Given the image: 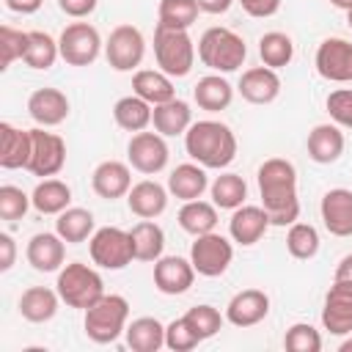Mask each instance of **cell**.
<instances>
[{
	"label": "cell",
	"mask_w": 352,
	"mask_h": 352,
	"mask_svg": "<svg viewBox=\"0 0 352 352\" xmlns=\"http://www.w3.org/2000/svg\"><path fill=\"white\" fill-rule=\"evenodd\" d=\"M239 3H242V8H245L250 16H256V19L272 16V14H278V8H280V0H239Z\"/></svg>",
	"instance_id": "681fc988"
},
{
	"label": "cell",
	"mask_w": 352,
	"mask_h": 352,
	"mask_svg": "<svg viewBox=\"0 0 352 352\" xmlns=\"http://www.w3.org/2000/svg\"><path fill=\"white\" fill-rule=\"evenodd\" d=\"M176 220H179L182 231H187L192 236H201V234L214 231V226H217V206L209 204V201H201V198L184 201V206L179 209Z\"/></svg>",
	"instance_id": "e575fe53"
},
{
	"label": "cell",
	"mask_w": 352,
	"mask_h": 352,
	"mask_svg": "<svg viewBox=\"0 0 352 352\" xmlns=\"http://www.w3.org/2000/svg\"><path fill=\"white\" fill-rule=\"evenodd\" d=\"M209 192H212V204L217 209H236L245 204L248 198V184L239 173H220L212 184H209Z\"/></svg>",
	"instance_id": "8d00e7d4"
},
{
	"label": "cell",
	"mask_w": 352,
	"mask_h": 352,
	"mask_svg": "<svg viewBox=\"0 0 352 352\" xmlns=\"http://www.w3.org/2000/svg\"><path fill=\"white\" fill-rule=\"evenodd\" d=\"M314 66L327 82H352V41L346 38H324L316 47Z\"/></svg>",
	"instance_id": "4fadbf2b"
},
{
	"label": "cell",
	"mask_w": 352,
	"mask_h": 352,
	"mask_svg": "<svg viewBox=\"0 0 352 352\" xmlns=\"http://www.w3.org/2000/svg\"><path fill=\"white\" fill-rule=\"evenodd\" d=\"M336 8H344V11H349L352 8V0H330Z\"/></svg>",
	"instance_id": "11a10c76"
},
{
	"label": "cell",
	"mask_w": 352,
	"mask_h": 352,
	"mask_svg": "<svg viewBox=\"0 0 352 352\" xmlns=\"http://www.w3.org/2000/svg\"><path fill=\"white\" fill-rule=\"evenodd\" d=\"M283 346H286L289 352H319V349H322V336H319V330H316L314 324L297 322V324H292V327L286 330Z\"/></svg>",
	"instance_id": "7bdbcfd3"
},
{
	"label": "cell",
	"mask_w": 352,
	"mask_h": 352,
	"mask_svg": "<svg viewBox=\"0 0 352 352\" xmlns=\"http://www.w3.org/2000/svg\"><path fill=\"white\" fill-rule=\"evenodd\" d=\"M126 206L140 220H154L168 209V190L160 182L143 179V182L132 184V190L126 192Z\"/></svg>",
	"instance_id": "603a6c76"
},
{
	"label": "cell",
	"mask_w": 352,
	"mask_h": 352,
	"mask_svg": "<svg viewBox=\"0 0 352 352\" xmlns=\"http://www.w3.org/2000/svg\"><path fill=\"white\" fill-rule=\"evenodd\" d=\"M270 228V217L264 212V206H253V204H242L234 209L231 220H228V234L236 245L250 248L256 245Z\"/></svg>",
	"instance_id": "7402d4cb"
},
{
	"label": "cell",
	"mask_w": 352,
	"mask_h": 352,
	"mask_svg": "<svg viewBox=\"0 0 352 352\" xmlns=\"http://www.w3.org/2000/svg\"><path fill=\"white\" fill-rule=\"evenodd\" d=\"M336 280H349L352 283V253H346L338 267H336Z\"/></svg>",
	"instance_id": "db71d44e"
},
{
	"label": "cell",
	"mask_w": 352,
	"mask_h": 352,
	"mask_svg": "<svg viewBox=\"0 0 352 352\" xmlns=\"http://www.w3.org/2000/svg\"><path fill=\"white\" fill-rule=\"evenodd\" d=\"M154 58H157L160 72H165L168 77H187L195 63V44L187 30L157 25L154 28Z\"/></svg>",
	"instance_id": "8992f818"
},
{
	"label": "cell",
	"mask_w": 352,
	"mask_h": 352,
	"mask_svg": "<svg viewBox=\"0 0 352 352\" xmlns=\"http://www.w3.org/2000/svg\"><path fill=\"white\" fill-rule=\"evenodd\" d=\"M132 94H138L140 99H146L151 107L176 99V88L170 82V77L165 72L157 69H140L132 77Z\"/></svg>",
	"instance_id": "f1b7e54d"
},
{
	"label": "cell",
	"mask_w": 352,
	"mask_h": 352,
	"mask_svg": "<svg viewBox=\"0 0 352 352\" xmlns=\"http://www.w3.org/2000/svg\"><path fill=\"white\" fill-rule=\"evenodd\" d=\"M28 206H33V204H30V195L22 187H16V184H3L0 187V217L3 220H8V223L22 220Z\"/></svg>",
	"instance_id": "ee69618b"
},
{
	"label": "cell",
	"mask_w": 352,
	"mask_h": 352,
	"mask_svg": "<svg viewBox=\"0 0 352 352\" xmlns=\"http://www.w3.org/2000/svg\"><path fill=\"white\" fill-rule=\"evenodd\" d=\"M88 250H91V261L102 270H124L135 258L129 231L118 226L96 228L94 236L88 239Z\"/></svg>",
	"instance_id": "52a82bcc"
},
{
	"label": "cell",
	"mask_w": 352,
	"mask_h": 352,
	"mask_svg": "<svg viewBox=\"0 0 352 352\" xmlns=\"http://www.w3.org/2000/svg\"><path fill=\"white\" fill-rule=\"evenodd\" d=\"M192 99L201 110H209V113H220L231 104L234 99V88L226 77L220 74H206L201 77L195 85H192Z\"/></svg>",
	"instance_id": "f546056e"
},
{
	"label": "cell",
	"mask_w": 352,
	"mask_h": 352,
	"mask_svg": "<svg viewBox=\"0 0 352 352\" xmlns=\"http://www.w3.org/2000/svg\"><path fill=\"white\" fill-rule=\"evenodd\" d=\"M198 11H201L198 0H160V22L157 25L187 30L195 25Z\"/></svg>",
	"instance_id": "ab89813d"
},
{
	"label": "cell",
	"mask_w": 352,
	"mask_h": 352,
	"mask_svg": "<svg viewBox=\"0 0 352 352\" xmlns=\"http://www.w3.org/2000/svg\"><path fill=\"white\" fill-rule=\"evenodd\" d=\"M201 344V338L195 336V330L190 327V322L184 316L173 319L170 324H165V346L173 352H190Z\"/></svg>",
	"instance_id": "bcb514c9"
},
{
	"label": "cell",
	"mask_w": 352,
	"mask_h": 352,
	"mask_svg": "<svg viewBox=\"0 0 352 352\" xmlns=\"http://www.w3.org/2000/svg\"><path fill=\"white\" fill-rule=\"evenodd\" d=\"M236 91L250 104H270L280 94V77L270 66H253V69L242 72Z\"/></svg>",
	"instance_id": "ffe728a7"
},
{
	"label": "cell",
	"mask_w": 352,
	"mask_h": 352,
	"mask_svg": "<svg viewBox=\"0 0 352 352\" xmlns=\"http://www.w3.org/2000/svg\"><path fill=\"white\" fill-rule=\"evenodd\" d=\"M28 113L38 126H58L69 118V96L60 88H36L28 99Z\"/></svg>",
	"instance_id": "44dd1931"
},
{
	"label": "cell",
	"mask_w": 352,
	"mask_h": 352,
	"mask_svg": "<svg viewBox=\"0 0 352 352\" xmlns=\"http://www.w3.org/2000/svg\"><path fill=\"white\" fill-rule=\"evenodd\" d=\"M198 58L204 66H209L212 72H236L245 58H248V47L242 41L239 33H234L231 28H209L204 30V36L198 38Z\"/></svg>",
	"instance_id": "3957f363"
},
{
	"label": "cell",
	"mask_w": 352,
	"mask_h": 352,
	"mask_svg": "<svg viewBox=\"0 0 352 352\" xmlns=\"http://www.w3.org/2000/svg\"><path fill=\"white\" fill-rule=\"evenodd\" d=\"M258 55H261L264 66H270V69H283V66H289L292 58H294V44H292V38H289L286 33L270 30V33H264V36L258 38Z\"/></svg>",
	"instance_id": "f35d334b"
},
{
	"label": "cell",
	"mask_w": 352,
	"mask_h": 352,
	"mask_svg": "<svg viewBox=\"0 0 352 352\" xmlns=\"http://www.w3.org/2000/svg\"><path fill=\"white\" fill-rule=\"evenodd\" d=\"M91 187L99 198L104 201H116V198H124L129 190H132V170L126 162L121 160H104L94 168L91 173Z\"/></svg>",
	"instance_id": "9a60e30c"
},
{
	"label": "cell",
	"mask_w": 352,
	"mask_h": 352,
	"mask_svg": "<svg viewBox=\"0 0 352 352\" xmlns=\"http://www.w3.org/2000/svg\"><path fill=\"white\" fill-rule=\"evenodd\" d=\"M151 124L162 138L184 135L190 129V124H192V110H190V104L184 99H170V102H162V104L154 107Z\"/></svg>",
	"instance_id": "83f0119b"
},
{
	"label": "cell",
	"mask_w": 352,
	"mask_h": 352,
	"mask_svg": "<svg viewBox=\"0 0 352 352\" xmlns=\"http://www.w3.org/2000/svg\"><path fill=\"white\" fill-rule=\"evenodd\" d=\"M168 143L160 132H135L126 143V160L138 173L154 176L168 165Z\"/></svg>",
	"instance_id": "7c38bea8"
},
{
	"label": "cell",
	"mask_w": 352,
	"mask_h": 352,
	"mask_svg": "<svg viewBox=\"0 0 352 352\" xmlns=\"http://www.w3.org/2000/svg\"><path fill=\"white\" fill-rule=\"evenodd\" d=\"M146 55V38L135 25H118L104 41V58L116 72H132Z\"/></svg>",
	"instance_id": "30bf717a"
},
{
	"label": "cell",
	"mask_w": 352,
	"mask_h": 352,
	"mask_svg": "<svg viewBox=\"0 0 352 352\" xmlns=\"http://www.w3.org/2000/svg\"><path fill=\"white\" fill-rule=\"evenodd\" d=\"M58 50L69 66H91L102 52V36L88 22H72L60 30Z\"/></svg>",
	"instance_id": "ba28073f"
},
{
	"label": "cell",
	"mask_w": 352,
	"mask_h": 352,
	"mask_svg": "<svg viewBox=\"0 0 352 352\" xmlns=\"http://www.w3.org/2000/svg\"><path fill=\"white\" fill-rule=\"evenodd\" d=\"M231 258H234L231 242L223 234H214V231L195 236V242L190 248V261H192L195 272L204 275V278H220L228 270Z\"/></svg>",
	"instance_id": "8fae6325"
},
{
	"label": "cell",
	"mask_w": 352,
	"mask_h": 352,
	"mask_svg": "<svg viewBox=\"0 0 352 352\" xmlns=\"http://www.w3.org/2000/svg\"><path fill=\"white\" fill-rule=\"evenodd\" d=\"M209 187V179H206V168L198 165V162H184V165H176L168 176V192L179 201H195L204 195V190Z\"/></svg>",
	"instance_id": "484cf974"
},
{
	"label": "cell",
	"mask_w": 352,
	"mask_h": 352,
	"mask_svg": "<svg viewBox=\"0 0 352 352\" xmlns=\"http://www.w3.org/2000/svg\"><path fill=\"white\" fill-rule=\"evenodd\" d=\"M44 0H6V8L14 14H36Z\"/></svg>",
	"instance_id": "816d5d0a"
},
{
	"label": "cell",
	"mask_w": 352,
	"mask_h": 352,
	"mask_svg": "<svg viewBox=\"0 0 352 352\" xmlns=\"http://www.w3.org/2000/svg\"><path fill=\"white\" fill-rule=\"evenodd\" d=\"M58 6H60V11H63L66 16L82 19V16H88V14L96 11L99 0H58Z\"/></svg>",
	"instance_id": "c3c4849f"
},
{
	"label": "cell",
	"mask_w": 352,
	"mask_h": 352,
	"mask_svg": "<svg viewBox=\"0 0 352 352\" xmlns=\"http://www.w3.org/2000/svg\"><path fill=\"white\" fill-rule=\"evenodd\" d=\"M151 104L146 102V99H140L138 94H132V96H121L116 104H113V118H116V124L121 126V129H126V132H143L148 124H151Z\"/></svg>",
	"instance_id": "836d02e7"
},
{
	"label": "cell",
	"mask_w": 352,
	"mask_h": 352,
	"mask_svg": "<svg viewBox=\"0 0 352 352\" xmlns=\"http://www.w3.org/2000/svg\"><path fill=\"white\" fill-rule=\"evenodd\" d=\"M258 192L261 206L270 217V226H292L300 217L297 198V170L283 157H270L258 165Z\"/></svg>",
	"instance_id": "6da1fadb"
},
{
	"label": "cell",
	"mask_w": 352,
	"mask_h": 352,
	"mask_svg": "<svg viewBox=\"0 0 352 352\" xmlns=\"http://www.w3.org/2000/svg\"><path fill=\"white\" fill-rule=\"evenodd\" d=\"M322 324L333 336L352 333V283L349 280H333V286L327 289L324 305H322Z\"/></svg>",
	"instance_id": "5bb4252c"
},
{
	"label": "cell",
	"mask_w": 352,
	"mask_h": 352,
	"mask_svg": "<svg viewBox=\"0 0 352 352\" xmlns=\"http://www.w3.org/2000/svg\"><path fill=\"white\" fill-rule=\"evenodd\" d=\"M286 250L300 261L314 258L319 253V231L311 223H292L286 234Z\"/></svg>",
	"instance_id": "60d3db41"
},
{
	"label": "cell",
	"mask_w": 352,
	"mask_h": 352,
	"mask_svg": "<svg viewBox=\"0 0 352 352\" xmlns=\"http://www.w3.org/2000/svg\"><path fill=\"white\" fill-rule=\"evenodd\" d=\"M195 280V267L182 256H160L154 261V286L162 294H184Z\"/></svg>",
	"instance_id": "2e32d148"
},
{
	"label": "cell",
	"mask_w": 352,
	"mask_h": 352,
	"mask_svg": "<svg viewBox=\"0 0 352 352\" xmlns=\"http://www.w3.org/2000/svg\"><path fill=\"white\" fill-rule=\"evenodd\" d=\"M60 300L69 305V308H91L99 297H104V280L102 275L82 264V261H72V264H63L58 270V283H55Z\"/></svg>",
	"instance_id": "277c9868"
},
{
	"label": "cell",
	"mask_w": 352,
	"mask_h": 352,
	"mask_svg": "<svg viewBox=\"0 0 352 352\" xmlns=\"http://www.w3.org/2000/svg\"><path fill=\"white\" fill-rule=\"evenodd\" d=\"M30 162V129H19L8 121L0 124V165L6 170L28 168Z\"/></svg>",
	"instance_id": "cb8c5ba5"
},
{
	"label": "cell",
	"mask_w": 352,
	"mask_h": 352,
	"mask_svg": "<svg viewBox=\"0 0 352 352\" xmlns=\"http://www.w3.org/2000/svg\"><path fill=\"white\" fill-rule=\"evenodd\" d=\"M184 148L198 165L220 170L228 168L236 157V135L231 132L228 124L204 118L190 124V129L184 132Z\"/></svg>",
	"instance_id": "7a4b0ae2"
},
{
	"label": "cell",
	"mask_w": 352,
	"mask_h": 352,
	"mask_svg": "<svg viewBox=\"0 0 352 352\" xmlns=\"http://www.w3.org/2000/svg\"><path fill=\"white\" fill-rule=\"evenodd\" d=\"M324 107H327L330 118H333L338 126L352 129V88H338V91H333V94L327 96Z\"/></svg>",
	"instance_id": "7dc6e473"
},
{
	"label": "cell",
	"mask_w": 352,
	"mask_h": 352,
	"mask_svg": "<svg viewBox=\"0 0 352 352\" xmlns=\"http://www.w3.org/2000/svg\"><path fill=\"white\" fill-rule=\"evenodd\" d=\"M55 231L63 236V242L69 245H80L88 236H94V214L82 206H69L58 214L55 220Z\"/></svg>",
	"instance_id": "d590c367"
},
{
	"label": "cell",
	"mask_w": 352,
	"mask_h": 352,
	"mask_svg": "<svg viewBox=\"0 0 352 352\" xmlns=\"http://www.w3.org/2000/svg\"><path fill=\"white\" fill-rule=\"evenodd\" d=\"M344 132L338 124H316L308 132V157L319 165H330L344 154Z\"/></svg>",
	"instance_id": "d4e9b609"
},
{
	"label": "cell",
	"mask_w": 352,
	"mask_h": 352,
	"mask_svg": "<svg viewBox=\"0 0 352 352\" xmlns=\"http://www.w3.org/2000/svg\"><path fill=\"white\" fill-rule=\"evenodd\" d=\"M25 47H28V33L25 30H16L11 25H3L0 28V69H8L14 60H22L25 58Z\"/></svg>",
	"instance_id": "f6af8a7d"
},
{
	"label": "cell",
	"mask_w": 352,
	"mask_h": 352,
	"mask_svg": "<svg viewBox=\"0 0 352 352\" xmlns=\"http://www.w3.org/2000/svg\"><path fill=\"white\" fill-rule=\"evenodd\" d=\"M60 58V50H58V41L44 33V30H28V47H25V63L30 69H50L55 60Z\"/></svg>",
	"instance_id": "74e56055"
},
{
	"label": "cell",
	"mask_w": 352,
	"mask_h": 352,
	"mask_svg": "<svg viewBox=\"0 0 352 352\" xmlns=\"http://www.w3.org/2000/svg\"><path fill=\"white\" fill-rule=\"evenodd\" d=\"M30 204L38 214H60L72 204V187L60 179H41L30 195Z\"/></svg>",
	"instance_id": "4dcf8cb0"
},
{
	"label": "cell",
	"mask_w": 352,
	"mask_h": 352,
	"mask_svg": "<svg viewBox=\"0 0 352 352\" xmlns=\"http://www.w3.org/2000/svg\"><path fill=\"white\" fill-rule=\"evenodd\" d=\"M28 264L36 270V272H58L63 267V258H66V242L63 236L55 231H44V234H33L30 242H28Z\"/></svg>",
	"instance_id": "ac0fdd59"
},
{
	"label": "cell",
	"mask_w": 352,
	"mask_h": 352,
	"mask_svg": "<svg viewBox=\"0 0 352 352\" xmlns=\"http://www.w3.org/2000/svg\"><path fill=\"white\" fill-rule=\"evenodd\" d=\"M58 302H60L58 289L52 292L47 286H30L19 297V314L33 324H44L58 314Z\"/></svg>",
	"instance_id": "4316f807"
},
{
	"label": "cell",
	"mask_w": 352,
	"mask_h": 352,
	"mask_svg": "<svg viewBox=\"0 0 352 352\" xmlns=\"http://www.w3.org/2000/svg\"><path fill=\"white\" fill-rule=\"evenodd\" d=\"M184 319L190 322V327L195 330V336H198L201 341L217 336L220 327H223V314H220L214 305H206V302H204V305H192V308L184 314Z\"/></svg>",
	"instance_id": "b9f144b4"
},
{
	"label": "cell",
	"mask_w": 352,
	"mask_h": 352,
	"mask_svg": "<svg viewBox=\"0 0 352 352\" xmlns=\"http://www.w3.org/2000/svg\"><path fill=\"white\" fill-rule=\"evenodd\" d=\"M322 223L333 236H352V190L336 187L322 195Z\"/></svg>",
	"instance_id": "d6986e66"
},
{
	"label": "cell",
	"mask_w": 352,
	"mask_h": 352,
	"mask_svg": "<svg viewBox=\"0 0 352 352\" xmlns=\"http://www.w3.org/2000/svg\"><path fill=\"white\" fill-rule=\"evenodd\" d=\"M270 314V297L261 289H242L226 305V319L234 327H253Z\"/></svg>",
	"instance_id": "e0dca14e"
},
{
	"label": "cell",
	"mask_w": 352,
	"mask_h": 352,
	"mask_svg": "<svg viewBox=\"0 0 352 352\" xmlns=\"http://www.w3.org/2000/svg\"><path fill=\"white\" fill-rule=\"evenodd\" d=\"M126 319H129V302L121 294H104L99 297L91 308H85V336L94 344H110L116 341L124 330H126Z\"/></svg>",
	"instance_id": "5b68a950"
},
{
	"label": "cell",
	"mask_w": 352,
	"mask_h": 352,
	"mask_svg": "<svg viewBox=\"0 0 352 352\" xmlns=\"http://www.w3.org/2000/svg\"><path fill=\"white\" fill-rule=\"evenodd\" d=\"M338 352H352V338H346V341L338 346Z\"/></svg>",
	"instance_id": "9f6ffc18"
},
{
	"label": "cell",
	"mask_w": 352,
	"mask_h": 352,
	"mask_svg": "<svg viewBox=\"0 0 352 352\" xmlns=\"http://www.w3.org/2000/svg\"><path fill=\"white\" fill-rule=\"evenodd\" d=\"M129 239L138 261H157L165 250V231L154 220H140L138 226H132Z\"/></svg>",
	"instance_id": "d6a6232c"
},
{
	"label": "cell",
	"mask_w": 352,
	"mask_h": 352,
	"mask_svg": "<svg viewBox=\"0 0 352 352\" xmlns=\"http://www.w3.org/2000/svg\"><path fill=\"white\" fill-rule=\"evenodd\" d=\"M66 165V143L60 135L47 132V126H36L30 129V162L28 170L33 176L50 179L55 173H60V168Z\"/></svg>",
	"instance_id": "9c48e42d"
},
{
	"label": "cell",
	"mask_w": 352,
	"mask_h": 352,
	"mask_svg": "<svg viewBox=\"0 0 352 352\" xmlns=\"http://www.w3.org/2000/svg\"><path fill=\"white\" fill-rule=\"evenodd\" d=\"M16 261V245L11 234H0V272H8Z\"/></svg>",
	"instance_id": "f907efd6"
},
{
	"label": "cell",
	"mask_w": 352,
	"mask_h": 352,
	"mask_svg": "<svg viewBox=\"0 0 352 352\" xmlns=\"http://www.w3.org/2000/svg\"><path fill=\"white\" fill-rule=\"evenodd\" d=\"M124 336H126V346L135 352H157L160 346H165V324L154 316L135 319L132 324H126Z\"/></svg>",
	"instance_id": "1f68e13d"
},
{
	"label": "cell",
	"mask_w": 352,
	"mask_h": 352,
	"mask_svg": "<svg viewBox=\"0 0 352 352\" xmlns=\"http://www.w3.org/2000/svg\"><path fill=\"white\" fill-rule=\"evenodd\" d=\"M231 3L234 0H198L201 11H206V14H226L231 8Z\"/></svg>",
	"instance_id": "f5cc1de1"
},
{
	"label": "cell",
	"mask_w": 352,
	"mask_h": 352,
	"mask_svg": "<svg viewBox=\"0 0 352 352\" xmlns=\"http://www.w3.org/2000/svg\"><path fill=\"white\" fill-rule=\"evenodd\" d=\"M346 25H349V30H352V8L346 11Z\"/></svg>",
	"instance_id": "6f0895ef"
}]
</instances>
